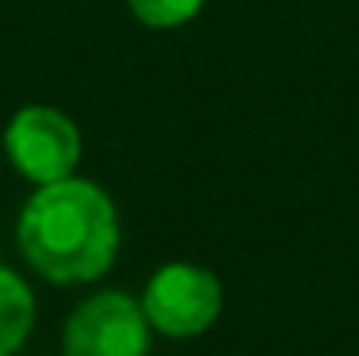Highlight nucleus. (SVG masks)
<instances>
[{
  "label": "nucleus",
  "mask_w": 359,
  "mask_h": 356,
  "mask_svg": "<svg viewBox=\"0 0 359 356\" xmlns=\"http://www.w3.org/2000/svg\"><path fill=\"white\" fill-rule=\"evenodd\" d=\"M20 253L54 284H88L118 253V215L100 184L65 176L42 184L20 211Z\"/></svg>",
  "instance_id": "1"
},
{
  "label": "nucleus",
  "mask_w": 359,
  "mask_h": 356,
  "mask_svg": "<svg viewBox=\"0 0 359 356\" xmlns=\"http://www.w3.org/2000/svg\"><path fill=\"white\" fill-rule=\"evenodd\" d=\"M4 154L12 169L31 184H57L76 173L81 161V131L65 112L50 104L20 107L4 126Z\"/></svg>",
  "instance_id": "2"
},
{
  "label": "nucleus",
  "mask_w": 359,
  "mask_h": 356,
  "mask_svg": "<svg viewBox=\"0 0 359 356\" xmlns=\"http://www.w3.org/2000/svg\"><path fill=\"white\" fill-rule=\"evenodd\" d=\"M142 310L149 326H157L168 337H195L215 326L222 310V284L215 272L187 261L157 268L145 284Z\"/></svg>",
  "instance_id": "3"
},
{
  "label": "nucleus",
  "mask_w": 359,
  "mask_h": 356,
  "mask_svg": "<svg viewBox=\"0 0 359 356\" xmlns=\"http://www.w3.org/2000/svg\"><path fill=\"white\" fill-rule=\"evenodd\" d=\"M149 318L126 291H100L65 322L62 356H145Z\"/></svg>",
  "instance_id": "4"
},
{
  "label": "nucleus",
  "mask_w": 359,
  "mask_h": 356,
  "mask_svg": "<svg viewBox=\"0 0 359 356\" xmlns=\"http://www.w3.org/2000/svg\"><path fill=\"white\" fill-rule=\"evenodd\" d=\"M35 326V295L12 268L0 265V356H12Z\"/></svg>",
  "instance_id": "5"
},
{
  "label": "nucleus",
  "mask_w": 359,
  "mask_h": 356,
  "mask_svg": "<svg viewBox=\"0 0 359 356\" xmlns=\"http://www.w3.org/2000/svg\"><path fill=\"white\" fill-rule=\"evenodd\" d=\"M134 12V20L145 23L153 31H172L191 23L195 15L207 8V0H126Z\"/></svg>",
  "instance_id": "6"
}]
</instances>
